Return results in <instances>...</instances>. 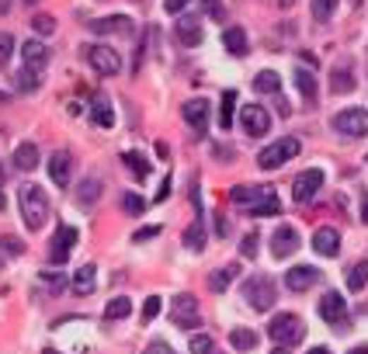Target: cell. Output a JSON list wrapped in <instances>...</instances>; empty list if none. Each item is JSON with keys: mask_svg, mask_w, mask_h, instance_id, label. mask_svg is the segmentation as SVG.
Here are the masks:
<instances>
[{"mask_svg": "<svg viewBox=\"0 0 368 354\" xmlns=\"http://www.w3.org/2000/svg\"><path fill=\"white\" fill-rule=\"evenodd\" d=\"M18 205H21V216H25V226L28 230H42L52 216V205L49 195L42 191L39 184H21L18 188Z\"/></svg>", "mask_w": 368, "mask_h": 354, "instance_id": "6da1fadb", "label": "cell"}, {"mask_svg": "<svg viewBox=\"0 0 368 354\" xmlns=\"http://www.w3.org/2000/svg\"><path fill=\"white\" fill-rule=\"evenodd\" d=\"M244 299H247V306H250V309H257V313H268V309H275L278 288H275V281H271L268 275H254L244 285Z\"/></svg>", "mask_w": 368, "mask_h": 354, "instance_id": "7a4b0ae2", "label": "cell"}, {"mask_svg": "<svg viewBox=\"0 0 368 354\" xmlns=\"http://www.w3.org/2000/svg\"><path fill=\"white\" fill-rule=\"evenodd\" d=\"M268 334H271V341H275L278 348H295V344L306 337V326H302V319L295 313H278L271 319Z\"/></svg>", "mask_w": 368, "mask_h": 354, "instance_id": "3957f363", "label": "cell"}, {"mask_svg": "<svg viewBox=\"0 0 368 354\" xmlns=\"http://www.w3.org/2000/svg\"><path fill=\"white\" fill-rule=\"evenodd\" d=\"M299 139H292V136H285V139H278V143H271V146H264L261 153H257V167L261 170H278L282 163H288L292 157H299Z\"/></svg>", "mask_w": 368, "mask_h": 354, "instance_id": "277c9868", "label": "cell"}, {"mask_svg": "<svg viewBox=\"0 0 368 354\" xmlns=\"http://www.w3.org/2000/svg\"><path fill=\"white\" fill-rule=\"evenodd\" d=\"M170 319H174V326H181V330H198V326H202L198 299H195L191 292L174 295V302H170Z\"/></svg>", "mask_w": 368, "mask_h": 354, "instance_id": "5b68a950", "label": "cell"}, {"mask_svg": "<svg viewBox=\"0 0 368 354\" xmlns=\"http://www.w3.org/2000/svg\"><path fill=\"white\" fill-rule=\"evenodd\" d=\"M330 129L348 139H362V136H368V112L365 108H344L330 118Z\"/></svg>", "mask_w": 368, "mask_h": 354, "instance_id": "8992f818", "label": "cell"}, {"mask_svg": "<svg viewBox=\"0 0 368 354\" xmlns=\"http://www.w3.org/2000/svg\"><path fill=\"white\" fill-rule=\"evenodd\" d=\"M87 63H90V70L94 73H101V77H115L119 70H122V59H119V52L112 49V45H87Z\"/></svg>", "mask_w": 368, "mask_h": 354, "instance_id": "52a82bcc", "label": "cell"}, {"mask_svg": "<svg viewBox=\"0 0 368 354\" xmlns=\"http://www.w3.org/2000/svg\"><path fill=\"white\" fill-rule=\"evenodd\" d=\"M320 188H324V170L309 167V170H302V174L292 181V198H295L299 205H306V201H313V198L320 195Z\"/></svg>", "mask_w": 368, "mask_h": 354, "instance_id": "ba28073f", "label": "cell"}, {"mask_svg": "<svg viewBox=\"0 0 368 354\" xmlns=\"http://www.w3.org/2000/svg\"><path fill=\"white\" fill-rule=\"evenodd\" d=\"M240 125H244L247 136H268V132H271V115H268L264 105H244Z\"/></svg>", "mask_w": 368, "mask_h": 354, "instance_id": "9c48e42d", "label": "cell"}, {"mask_svg": "<svg viewBox=\"0 0 368 354\" xmlns=\"http://www.w3.org/2000/svg\"><path fill=\"white\" fill-rule=\"evenodd\" d=\"M73 243H77V230L73 226H59L52 233V243H49V261L52 264H66L70 254H73Z\"/></svg>", "mask_w": 368, "mask_h": 354, "instance_id": "30bf717a", "label": "cell"}, {"mask_svg": "<svg viewBox=\"0 0 368 354\" xmlns=\"http://www.w3.org/2000/svg\"><path fill=\"white\" fill-rule=\"evenodd\" d=\"M181 115H184V122H188L195 132H205L208 122H212V105H208L205 98H191V101L181 105Z\"/></svg>", "mask_w": 368, "mask_h": 354, "instance_id": "8fae6325", "label": "cell"}, {"mask_svg": "<svg viewBox=\"0 0 368 354\" xmlns=\"http://www.w3.org/2000/svg\"><path fill=\"white\" fill-rule=\"evenodd\" d=\"M316 281H320V271L309 268V264H295L292 271H285V288L288 292H309Z\"/></svg>", "mask_w": 368, "mask_h": 354, "instance_id": "7c38bea8", "label": "cell"}, {"mask_svg": "<svg viewBox=\"0 0 368 354\" xmlns=\"http://www.w3.org/2000/svg\"><path fill=\"white\" fill-rule=\"evenodd\" d=\"M299 250V233H295V226H278L275 236H271V254L282 261V257H292Z\"/></svg>", "mask_w": 368, "mask_h": 354, "instance_id": "4fadbf2b", "label": "cell"}, {"mask_svg": "<svg viewBox=\"0 0 368 354\" xmlns=\"http://www.w3.org/2000/svg\"><path fill=\"white\" fill-rule=\"evenodd\" d=\"M70 174H73V157H70L66 150H56V153L49 157V177H52V184L66 188V184H70Z\"/></svg>", "mask_w": 368, "mask_h": 354, "instance_id": "5bb4252c", "label": "cell"}, {"mask_svg": "<svg viewBox=\"0 0 368 354\" xmlns=\"http://www.w3.org/2000/svg\"><path fill=\"white\" fill-rule=\"evenodd\" d=\"M90 32H97V35H132V18H125V14L97 18V21H90Z\"/></svg>", "mask_w": 368, "mask_h": 354, "instance_id": "9a60e30c", "label": "cell"}, {"mask_svg": "<svg viewBox=\"0 0 368 354\" xmlns=\"http://www.w3.org/2000/svg\"><path fill=\"white\" fill-rule=\"evenodd\" d=\"M313 250H316L320 257H337V254H340V233H337L333 226H320V230L313 233Z\"/></svg>", "mask_w": 368, "mask_h": 354, "instance_id": "2e32d148", "label": "cell"}, {"mask_svg": "<svg viewBox=\"0 0 368 354\" xmlns=\"http://www.w3.org/2000/svg\"><path fill=\"white\" fill-rule=\"evenodd\" d=\"M174 35H177L181 45H188V49L202 45V18H181L174 25Z\"/></svg>", "mask_w": 368, "mask_h": 354, "instance_id": "e0dca14e", "label": "cell"}, {"mask_svg": "<svg viewBox=\"0 0 368 354\" xmlns=\"http://www.w3.org/2000/svg\"><path fill=\"white\" fill-rule=\"evenodd\" d=\"M21 59H25V66H28V70H35V73H39L42 66L49 63V45L39 42V39H28L25 45H21Z\"/></svg>", "mask_w": 368, "mask_h": 354, "instance_id": "ac0fdd59", "label": "cell"}, {"mask_svg": "<svg viewBox=\"0 0 368 354\" xmlns=\"http://www.w3.org/2000/svg\"><path fill=\"white\" fill-rule=\"evenodd\" d=\"M344 316H348V306H344L340 292H327V295L320 299V319H327V323H344Z\"/></svg>", "mask_w": 368, "mask_h": 354, "instance_id": "d6986e66", "label": "cell"}, {"mask_svg": "<svg viewBox=\"0 0 368 354\" xmlns=\"http://www.w3.org/2000/svg\"><path fill=\"white\" fill-rule=\"evenodd\" d=\"M90 122L101 125V129H112L115 125V112H112V105H108L105 94H94L90 98Z\"/></svg>", "mask_w": 368, "mask_h": 354, "instance_id": "ffe728a7", "label": "cell"}, {"mask_svg": "<svg viewBox=\"0 0 368 354\" xmlns=\"http://www.w3.org/2000/svg\"><path fill=\"white\" fill-rule=\"evenodd\" d=\"M222 45H226V52H230V56H237V59L250 52V42H247V32H244V28H237V25L222 32Z\"/></svg>", "mask_w": 368, "mask_h": 354, "instance_id": "44dd1931", "label": "cell"}, {"mask_svg": "<svg viewBox=\"0 0 368 354\" xmlns=\"http://www.w3.org/2000/svg\"><path fill=\"white\" fill-rule=\"evenodd\" d=\"M278 212H282V201L275 195V188H268L254 205H247V216H278Z\"/></svg>", "mask_w": 368, "mask_h": 354, "instance_id": "7402d4cb", "label": "cell"}, {"mask_svg": "<svg viewBox=\"0 0 368 354\" xmlns=\"http://www.w3.org/2000/svg\"><path fill=\"white\" fill-rule=\"evenodd\" d=\"M97 288V268L94 264H83L73 271V292H81V295H90Z\"/></svg>", "mask_w": 368, "mask_h": 354, "instance_id": "603a6c76", "label": "cell"}, {"mask_svg": "<svg viewBox=\"0 0 368 354\" xmlns=\"http://www.w3.org/2000/svg\"><path fill=\"white\" fill-rule=\"evenodd\" d=\"M11 160H14L18 170L28 174V170H35V163H39V146H35V143H21V146L14 150V157Z\"/></svg>", "mask_w": 368, "mask_h": 354, "instance_id": "cb8c5ba5", "label": "cell"}, {"mask_svg": "<svg viewBox=\"0 0 368 354\" xmlns=\"http://www.w3.org/2000/svg\"><path fill=\"white\" fill-rule=\"evenodd\" d=\"M330 90H333V94H351V90H355V73H351V66H348V63H344V66H333Z\"/></svg>", "mask_w": 368, "mask_h": 354, "instance_id": "d4e9b609", "label": "cell"}, {"mask_svg": "<svg viewBox=\"0 0 368 354\" xmlns=\"http://www.w3.org/2000/svg\"><path fill=\"white\" fill-rule=\"evenodd\" d=\"M264 191H268V184H257V188H254V184H237V188L230 191V201H237V205H254Z\"/></svg>", "mask_w": 368, "mask_h": 354, "instance_id": "484cf974", "label": "cell"}, {"mask_svg": "<svg viewBox=\"0 0 368 354\" xmlns=\"http://www.w3.org/2000/svg\"><path fill=\"white\" fill-rule=\"evenodd\" d=\"M237 271H240L237 264H230V268H219V271H212V275H208V288H212V292H226V288L233 285Z\"/></svg>", "mask_w": 368, "mask_h": 354, "instance_id": "4316f807", "label": "cell"}, {"mask_svg": "<svg viewBox=\"0 0 368 354\" xmlns=\"http://www.w3.org/2000/svg\"><path fill=\"white\" fill-rule=\"evenodd\" d=\"M184 247H188L191 254H198V250L205 247V223L202 219H195V223L184 230Z\"/></svg>", "mask_w": 368, "mask_h": 354, "instance_id": "83f0119b", "label": "cell"}, {"mask_svg": "<svg viewBox=\"0 0 368 354\" xmlns=\"http://www.w3.org/2000/svg\"><path fill=\"white\" fill-rule=\"evenodd\" d=\"M254 87H257L261 94H278V90H282V77H278L275 70H261V73L254 77Z\"/></svg>", "mask_w": 368, "mask_h": 354, "instance_id": "f1b7e54d", "label": "cell"}, {"mask_svg": "<svg viewBox=\"0 0 368 354\" xmlns=\"http://www.w3.org/2000/svg\"><path fill=\"white\" fill-rule=\"evenodd\" d=\"M230 344H233L237 351H250V348H257V334L247 330V326H237V330L230 334Z\"/></svg>", "mask_w": 368, "mask_h": 354, "instance_id": "f546056e", "label": "cell"}, {"mask_svg": "<svg viewBox=\"0 0 368 354\" xmlns=\"http://www.w3.org/2000/svg\"><path fill=\"white\" fill-rule=\"evenodd\" d=\"M122 160H125V167H129V170L136 174V181H146V174H150V163H146V157H143V153L129 150V153H125Z\"/></svg>", "mask_w": 368, "mask_h": 354, "instance_id": "4dcf8cb0", "label": "cell"}, {"mask_svg": "<svg viewBox=\"0 0 368 354\" xmlns=\"http://www.w3.org/2000/svg\"><path fill=\"white\" fill-rule=\"evenodd\" d=\"M368 285V261H358L351 271H348V292H362Z\"/></svg>", "mask_w": 368, "mask_h": 354, "instance_id": "1f68e13d", "label": "cell"}, {"mask_svg": "<svg viewBox=\"0 0 368 354\" xmlns=\"http://www.w3.org/2000/svg\"><path fill=\"white\" fill-rule=\"evenodd\" d=\"M97 198H101V181H97V177H87L81 184V191H77V201H81V205H94Z\"/></svg>", "mask_w": 368, "mask_h": 354, "instance_id": "d6a6232c", "label": "cell"}, {"mask_svg": "<svg viewBox=\"0 0 368 354\" xmlns=\"http://www.w3.org/2000/svg\"><path fill=\"white\" fill-rule=\"evenodd\" d=\"M295 83H299V90H302L306 101H316V77L309 70H295Z\"/></svg>", "mask_w": 368, "mask_h": 354, "instance_id": "836d02e7", "label": "cell"}, {"mask_svg": "<svg viewBox=\"0 0 368 354\" xmlns=\"http://www.w3.org/2000/svg\"><path fill=\"white\" fill-rule=\"evenodd\" d=\"M333 7H337V0H313L309 14H313V21H316V25H327L330 18H333Z\"/></svg>", "mask_w": 368, "mask_h": 354, "instance_id": "e575fe53", "label": "cell"}, {"mask_svg": "<svg viewBox=\"0 0 368 354\" xmlns=\"http://www.w3.org/2000/svg\"><path fill=\"white\" fill-rule=\"evenodd\" d=\"M129 313H132V302H129L125 295H119V299H112V302L105 306V319H125Z\"/></svg>", "mask_w": 368, "mask_h": 354, "instance_id": "d590c367", "label": "cell"}, {"mask_svg": "<svg viewBox=\"0 0 368 354\" xmlns=\"http://www.w3.org/2000/svg\"><path fill=\"white\" fill-rule=\"evenodd\" d=\"M233 108H237V90H222V115H219V125L230 132L233 125Z\"/></svg>", "mask_w": 368, "mask_h": 354, "instance_id": "8d00e7d4", "label": "cell"}, {"mask_svg": "<svg viewBox=\"0 0 368 354\" xmlns=\"http://www.w3.org/2000/svg\"><path fill=\"white\" fill-rule=\"evenodd\" d=\"M191 354H215V341L208 334H191Z\"/></svg>", "mask_w": 368, "mask_h": 354, "instance_id": "74e56055", "label": "cell"}, {"mask_svg": "<svg viewBox=\"0 0 368 354\" xmlns=\"http://www.w3.org/2000/svg\"><path fill=\"white\" fill-rule=\"evenodd\" d=\"M32 28H35L39 35H52V32H56V18H52V14H35V18H32Z\"/></svg>", "mask_w": 368, "mask_h": 354, "instance_id": "f35d334b", "label": "cell"}, {"mask_svg": "<svg viewBox=\"0 0 368 354\" xmlns=\"http://www.w3.org/2000/svg\"><path fill=\"white\" fill-rule=\"evenodd\" d=\"M39 285H42V288H49V292H63V288H66V278L56 275V271H45Z\"/></svg>", "mask_w": 368, "mask_h": 354, "instance_id": "ab89813d", "label": "cell"}, {"mask_svg": "<svg viewBox=\"0 0 368 354\" xmlns=\"http://www.w3.org/2000/svg\"><path fill=\"white\" fill-rule=\"evenodd\" d=\"M0 250H4V254H14V257H21V254H25V243H21L18 236H0Z\"/></svg>", "mask_w": 368, "mask_h": 354, "instance_id": "60d3db41", "label": "cell"}, {"mask_svg": "<svg viewBox=\"0 0 368 354\" xmlns=\"http://www.w3.org/2000/svg\"><path fill=\"white\" fill-rule=\"evenodd\" d=\"M157 316H160V295H150L143 302V323H153Z\"/></svg>", "mask_w": 368, "mask_h": 354, "instance_id": "b9f144b4", "label": "cell"}, {"mask_svg": "<svg viewBox=\"0 0 368 354\" xmlns=\"http://www.w3.org/2000/svg\"><path fill=\"white\" fill-rule=\"evenodd\" d=\"M14 56V35L11 32H0V66Z\"/></svg>", "mask_w": 368, "mask_h": 354, "instance_id": "7bdbcfd3", "label": "cell"}, {"mask_svg": "<svg viewBox=\"0 0 368 354\" xmlns=\"http://www.w3.org/2000/svg\"><path fill=\"white\" fill-rule=\"evenodd\" d=\"M35 87H39V77H35V70H28V66H25V70L18 73V90H35Z\"/></svg>", "mask_w": 368, "mask_h": 354, "instance_id": "ee69618b", "label": "cell"}, {"mask_svg": "<svg viewBox=\"0 0 368 354\" xmlns=\"http://www.w3.org/2000/svg\"><path fill=\"white\" fill-rule=\"evenodd\" d=\"M122 205H125V212H129V216H139V212L146 208V201H143L139 195H132V191H129V195H122Z\"/></svg>", "mask_w": 368, "mask_h": 354, "instance_id": "f6af8a7d", "label": "cell"}, {"mask_svg": "<svg viewBox=\"0 0 368 354\" xmlns=\"http://www.w3.org/2000/svg\"><path fill=\"white\" fill-rule=\"evenodd\" d=\"M257 243H261V236H257V233H247L244 243H240V254H244V257H257Z\"/></svg>", "mask_w": 368, "mask_h": 354, "instance_id": "bcb514c9", "label": "cell"}, {"mask_svg": "<svg viewBox=\"0 0 368 354\" xmlns=\"http://www.w3.org/2000/svg\"><path fill=\"white\" fill-rule=\"evenodd\" d=\"M153 236H160V226H146V230H136V243H146V240H153Z\"/></svg>", "mask_w": 368, "mask_h": 354, "instance_id": "7dc6e473", "label": "cell"}, {"mask_svg": "<svg viewBox=\"0 0 368 354\" xmlns=\"http://www.w3.org/2000/svg\"><path fill=\"white\" fill-rule=\"evenodd\" d=\"M164 7H167V14H177V11L188 7V0H164Z\"/></svg>", "mask_w": 368, "mask_h": 354, "instance_id": "c3c4849f", "label": "cell"}, {"mask_svg": "<svg viewBox=\"0 0 368 354\" xmlns=\"http://www.w3.org/2000/svg\"><path fill=\"white\" fill-rule=\"evenodd\" d=\"M215 233L230 236V219H226V216H215Z\"/></svg>", "mask_w": 368, "mask_h": 354, "instance_id": "681fc988", "label": "cell"}, {"mask_svg": "<svg viewBox=\"0 0 368 354\" xmlns=\"http://www.w3.org/2000/svg\"><path fill=\"white\" fill-rule=\"evenodd\" d=\"M146 354H170V348H167L164 341H153V344L146 348Z\"/></svg>", "mask_w": 368, "mask_h": 354, "instance_id": "f907efd6", "label": "cell"}, {"mask_svg": "<svg viewBox=\"0 0 368 354\" xmlns=\"http://www.w3.org/2000/svg\"><path fill=\"white\" fill-rule=\"evenodd\" d=\"M205 7H208V14H212V18H222V7H219V0H205Z\"/></svg>", "mask_w": 368, "mask_h": 354, "instance_id": "816d5d0a", "label": "cell"}, {"mask_svg": "<svg viewBox=\"0 0 368 354\" xmlns=\"http://www.w3.org/2000/svg\"><path fill=\"white\" fill-rule=\"evenodd\" d=\"M348 354H368V348H365V344H358V348H351Z\"/></svg>", "mask_w": 368, "mask_h": 354, "instance_id": "f5cc1de1", "label": "cell"}, {"mask_svg": "<svg viewBox=\"0 0 368 354\" xmlns=\"http://www.w3.org/2000/svg\"><path fill=\"white\" fill-rule=\"evenodd\" d=\"M362 223L368 226V198H365V205H362Z\"/></svg>", "mask_w": 368, "mask_h": 354, "instance_id": "db71d44e", "label": "cell"}, {"mask_svg": "<svg viewBox=\"0 0 368 354\" xmlns=\"http://www.w3.org/2000/svg\"><path fill=\"white\" fill-rule=\"evenodd\" d=\"M11 11V0H0V14H7Z\"/></svg>", "mask_w": 368, "mask_h": 354, "instance_id": "11a10c76", "label": "cell"}, {"mask_svg": "<svg viewBox=\"0 0 368 354\" xmlns=\"http://www.w3.org/2000/svg\"><path fill=\"white\" fill-rule=\"evenodd\" d=\"M7 208V195H4V188H0V212Z\"/></svg>", "mask_w": 368, "mask_h": 354, "instance_id": "9f6ffc18", "label": "cell"}, {"mask_svg": "<svg viewBox=\"0 0 368 354\" xmlns=\"http://www.w3.org/2000/svg\"><path fill=\"white\" fill-rule=\"evenodd\" d=\"M309 354H330V348H313Z\"/></svg>", "mask_w": 368, "mask_h": 354, "instance_id": "6f0895ef", "label": "cell"}, {"mask_svg": "<svg viewBox=\"0 0 368 354\" xmlns=\"http://www.w3.org/2000/svg\"><path fill=\"white\" fill-rule=\"evenodd\" d=\"M271 354H288V348H275V351H271Z\"/></svg>", "mask_w": 368, "mask_h": 354, "instance_id": "680465c9", "label": "cell"}, {"mask_svg": "<svg viewBox=\"0 0 368 354\" xmlns=\"http://www.w3.org/2000/svg\"><path fill=\"white\" fill-rule=\"evenodd\" d=\"M45 354H59V351H56V348H45Z\"/></svg>", "mask_w": 368, "mask_h": 354, "instance_id": "91938a15", "label": "cell"}, {"mask_svg": "<svg viewBox=\"0 0 368 354\" xmlns=\"http://www.w3.org/2000/svg\"><path fill=\"white\" fill-rule=\"evenodd\" d=\"M278 4H292V0H278Z\"/></svg>", "mask_w": 368, "mask_h": 354, "instance_id": "94428289", "label": "cell"}, {"mask_svg": "<svg viewBox=\"0 0 368 354\" xmlns=\"http://www.w3.org/2000/svg\"><path fill=\"white\" fill-rule=\"evenodd\" d=\"M25 4H35V0H25Z\"/></svg>", "mask_w": 368, "mask_h": 354, "instance_id": "6125c7cd", "label": "cell"}]
</instances>
